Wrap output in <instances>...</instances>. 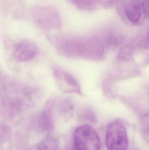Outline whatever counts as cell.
Instances as JSON below:
<instances>
[{
  "label": "cell",
  "instance_id": "obj_1",
  "mask_svg": "<svg viewBox=\"0 0 149 150\" xmlns=\"http://www.w3.org/2000/svg\"><path fill=\"white\" fill-rule=\"evenodd\" d=\"M73 150H100L101 141L95 129L90 125L78 127L73 134Z\"/></svg>",
  "mask_w": 149,
  "mask_h": 150
},
{
  "label": "cell",
  "instance_id": "obj_2",
  "mask_svg": "<svg viewBox=\"0 0 149 150\" xmlns=\"http://www.w3.org/2000/svg\"><path fill=\"white\" fill-rule=\"evenodd\" d=\"M106 144L108 150H127L128 137L126 127L121 121L115 120L108 126Z\"/></svg>",
  "mask_w": 149,
  "mask_h": 150
},
{
  "label": "cell",
  "instance_id": "obj_3",
  "mask_svg": "<svg viewBox=\"0 0 149 150\" xmlns=\"http://www.w3.org/2000/svg\"><path fill=\"white\" fill-rule=\"evenodd\" d=\"M37 53V48L36 45L29 40L21 41L15 48V57L20 62L30 61L34 58Z\"/></svg>",
  "mask_w": 149,
  "mask_h": 150
},
{
  "label": "cell",
  "instance_id": "obj_4",
  "mask_svg": "<svg viewBox=\"0 0 149 150\" xmlns=\"http://www.w3.org/2000/svg\"><path fill=\"white\" fill-rule=\"evenodd\" d=\"M142 11V3L141 0H130L125 9L126 16L133 23H136L140 21Z\"/></svg>",
  "mask_w": 149,
  "mask_h": 150
},
{
  "label": "cell",
  "instance_id": "obj_5",
  "mask_svg": "<svg viewBox=\"0 0 149 150\" xmlns=\"http://www.w3.org/2000/svg\"><path fill=\"white\" fill-rule=\"evenodd\" d=\"M55 76L58 83H59V86H61L63 85H64L61 88H64L65 85H67L66 89H67V87H69V92H74L80 93L78 84L71 76L59 71H57L55 72Z\"/></svg>",
  "mask_w": 149,
  "mask_h": 150
},
{
  "label": "cell",
  "instance_id": "obj_6",
  "mask_svg": "<svg viewBox=\"0 0 149 150\" xmlns=\"http://www.w3.org/2000/svg\"><path fill=\"white\" fill-rule=\"evenodd\" d=\"M38 150H60L57 140L52 137H48L40 143Z\"/></svg>",
  "mask_w": 149,
  "mask_h": 150
},
{
  "label": "cell",
  "instance_id": "obj_7",
  "mask_svg": "<svg viewBox=\"0 0 149 150\" xmlns=\"http://www.w3.org/2000/svg\"><path fill=\"white\" fill-rule=\"evenodd\" d=\"M142 3L143 11L145 16L148 18L149 16V0H143Z\"/></svg>",
  "mask_w": 149,
  "mask_h": 150
}]
</instances>
